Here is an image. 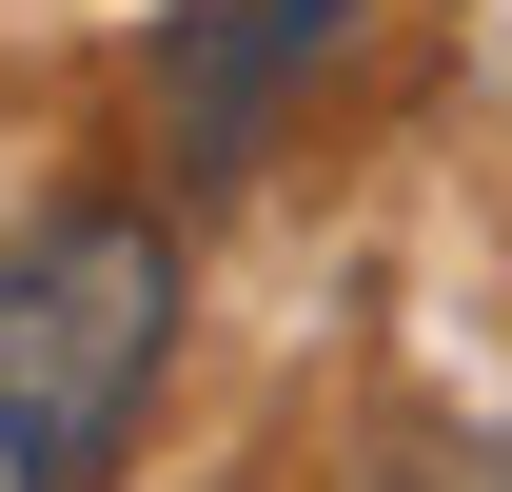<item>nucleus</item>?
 <instances>
[{"label": "nucleus", "instance_id": "f257e3e1", "mask_svg": "<svg viewBox=\"0 0 512 492\" xmlns=\"http://www.w3.org/2000/svg\"><path fill=\"white\" fill-rule=\"evenodd\" d=\"M158 355H178V237L158 217H40L0 256V492H99Z\"/></svg>", "mask_w": 512, "mask_h": 492}, {"label": "nucleus", "instance_id": "f03ea898", "mask_svg": "<svg viewBox=\"0 0 512 492\" xmlns=\"http://www.w3.org/2000/svg\"><path fill=\"white\" fill-rule=\"evenodd\" d=\"M355 40V0H197L178 40H158V119H178V178H237L256 119H276V79L335 60Z\"/></svg>", "mask_w": 512, "mask_h": 492}]
</instances>
